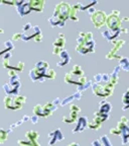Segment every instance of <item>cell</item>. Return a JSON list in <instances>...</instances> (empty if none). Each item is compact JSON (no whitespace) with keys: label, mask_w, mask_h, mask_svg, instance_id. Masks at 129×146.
I'll use <instances>...</instances> for the list:
<instances>
[{"label":"cell","mask_w":129,"mask_h":146,"mask_svg":"<svg viewBox=\"0 0 129 146\" xmlns=\"http://www.w3.org/2000/svg\"><path fill=\"white\" fill-rule=\"evenodd\" d=\"M70 10L71 6L67 2H60L56 6L54 12L52 17L48 19V23L52 27H63L66 23V21L70 18Z\"/></svg>","instance_id":"obj_1"},{"label":"cell","mask_w":129,"mask_h":146,"mask_svg":"<svg viewBox=\"0 0 129 146\" xmlns=\"http://www.w3.org/2000/svg\"><path fill=\"white\" fill-rule=\"evenodd\" d=\"M77 47L76 51L81 55H86L95 51V42L93 40L92 33L81 32L77 40Z\"/></svg>","instance_id":"obj_2"},{"label":"cell","mask_w":129,"mask_h":146,"mask_svg":"<svg viewBox=\"0 0 129 146\" xmlns=\"http://www.w3.org/2000/svg\"><path fill=\"white\" fill-rule=\"evenodd\" d=\"M65 81L71 84H77L79 87L87 83V78L84 75V71L79 65H75L73 69L65 75Z\"/></svg>","instance_id":"obj_3"},{"label":"cell","mask_w":129,"mask_h":146,"mask_svg":"<svg viewBox=\"0 0 129 146\" xmlns=\"http://www.w3.org/2000/svg\"><path fill=\"white\" fill-rule=\"evenodd\" d=\"M22 40L24 41H29V40H34L35 42H41L43 39V34L37 25H32L31 23H26L23 27Z\"/></svg>","instance_id":"obj_4"},{"label":"cell","mask_w":129,"mask_h":146,"mask_svg":"<svg viewBox=\"0 0 129 146\" xmlns=\"http://www.w3.org/2000/svg\"><path fill=\"white\" fill-rule=\"evenodd\" d=\"M48 64L45 61L37 62L35 64V67H34L32 70H30L29 72V77L31 78L33 81H37V80H41L43 81V78L45 77V74H46V71L48 70Z\"/></svg>","instance_id":"obj_5"},{"label":"cell","mask_w":129,"mask_h":146,"mask_svg":"<svg viewBox=\"0 0 129 146\" xmlns=\"http://www.w3.org/2000/svg\"><path fill=\"white\" fill-rule=\"evenodd\" d=\"M114 87L111 83H108V84H97V83H94L92 84V89H93V92L95 96H101V98H108L110 96L114 91Z\"/></svg>","instance_id":"obj_6"},{"label":"cell","mask_w":129,"mask_h":146,"mask_svg":"<svg viewBox=\"0 0 129 146\" xmlns=\"http://www.w3.org/2000/svg\"><path fill=\"white\" fill-rule=\"evenodd\" d=\"M121 21H122V19L120 17V11L113 10L111 13L107 16L106 25L108 27V30L118 31L121 29Z\"/></svg>","instance_id":"obj_7"},{"label":"cell","mask_w":129,"mask_h":146,"mask_svg":"<svg viewBox=\"0 0 129 146\" xmlns=\"http://www.w3.org/2000/svg\"><path fill=\"white\" fill-rule=\"evenodd\" d=\"M19 87H20V82H19V77L17 74L9 78V81L3 85L4 91L8 96H16L18 94Z\"/></svg>","instance_id":"obj_8"},{"label":"cell","mask_w":129,"mask_h":146,"mask_svg":"<svg viewBox=\"0 0 129 146\" xmlns=\"http://www.w3.org/2000/svg\"><path fill=\"white\" fill-rule=\"evenodd\" d=\"M25 100H26L25 96H8L4 98V103L6 108H9V109H20L25 103Z\"/></svg>","instance_id":"obj_9"},{"label":"cell","mask_w":129,"mask_h":146,"mask_svg":"<svg viewBox=\"0 0 129 146\" xmlns=\"http://www.w3.org/2000/svg\"><path fill=\"white\" fill-rule=\"evenodd\" d=\"M107 16L108 15L102 10H96L95 13L91 15V21H92V23H93L94 27L96 29H101V27L106 25Z\"/></svg>","instance_id":"obj_10"},{"label":"cell","mask_w":129,"mask_h":146,"mask_svg":"<svg viewBox=\"0 0 129 146\" xmlns=\"http://www.w3.org/2000/svg\"><path fill=\"white\" fill-rule=\"evenodd\" d=\"M124 45H125L124 40H116V42H114L112 49L106 54V59H108V60L119 59V60H120L122 56H119L117 53L119 52L121 49H122V47Z\"/></svg>","instance_id":"obj_11"},{"label":"cell","mask_w":129,"mask_h":146,"mask_svg":"<svg viewBox=\"0 0 129 146\" xmlns=\"http://www.w3.org/2000/svg\"><path fill=\"white\" fill-rule=\"evenodd\" d=\"M108 118H109V114H103V113L98 111V112H96L95 115H94L93 121L88 125L89 128L92 129V130H98V129L102 126L103 122L107 121Z\"/></svg>","instance_id":"obj_12"},{"label":"cell","mask_w":129,"mask_h":146,"mask_svg":"<svg viewBox=\"0 0 129 146\" xmlns=\"http://www.w3.org/2000/svg\"><path fill=\"white\" fill-rule=\"evenodd\" d=\"M81 112V110L78 106H75V105H72L70 107V114L68 116L64 117V122H66V123H74V122L77 120L78 116H79V113Z\"/></svg>","instance_id":"obj_13"},{"label":"cell","mask_w":129,"mask_h":146,"mask_svg":"<svg viewBox=\"0 0 129 146\" xmlns=\"http://www.w3.org/2000/svg\"><path fill=\"white\" fill-rule=\"evenodd\" d=\"M15 5L20 16H24L25 14L29 13L31 10L29 1H15Z\"/></svg>","instance_id":"obj_14"},{"label":"cell","mask_w":129,"mask_h":146,"mask_svg":"<svg viewBox=\"0 0 129 146\" xmlns=\"http://www.w3.org/2000/svg\"><path fill=\"white\" fill-rule=\"evenodd\" d=\"M102 36H104L105 39L107 40L108 42H111L116 40L119 36V35L121 34V29L118 31H111V30H106V31H103L102 33Z\"/></svg>","instance_id":"obj_15"},{"label":"cell","mask_w":129,"mask_h":146,"mask_svg":"<svg viewBox=\"0 0 129 146\" xmlns=\"http://www.w3.org/2000/svg\"><path fill=\"white\" fill-rule=\"evenodd\" d=\"M88 126V119L87 117H80L77 121V125H76L75 129L73 130V133H78L84 131L85 128Z\"/></svg>","instance_id":"obj_16"},{"label":"cell","mask_w":129,"mask_h":146,"mask_svg":"<svg viewBox=\"0 0 129 146\" xmlns=\"http://www.w3.org/2000/svg\"><path fill=\"white\" fill-rule=\"evenodd\" d=\"M93 82L97 84H108L110 83V74H96Z\"/></svg>","instance_id":"obj_17"},{"label":"cell","mask_w":129,"mask_h":146,"mask_svg":"<svg viewBox=\"0 0 129 146\" xmlns=\"http://www.w3.org/2000/svg\"><path fill=\"white\" fill-rule=\"evenodd\" d=\"M60 56H61V60H60L59 63H58V66L59 67L65 66V65H67V64L70 62L71 58H70V55H69V53L67 50L62 51V53L60 54Z\"/></svg>","instance_id":"obj_18"},{"label":"cell","mask_w":129,"mask_h":146,"mask_svg":"<svg viewBox=\"0 0 129 146\" xmlns=\"http://www.w3.org/2000/svg\"><path fill=\"white\" fill-rule=\"evenodd\" d=\"M120 67L119 65L116 66L114 68V70L112 71V73L110 74V83H111L113 86H115L118 83V80H119V71H120Z\"/></svg>","instance_id":"obj_19"},{"label":"cell","mask_w":129,"mask_h":146,"mask_svg":"<svg viewBox=\"0 0 129 146\" xmlns=\"http://www.w3.org/2000/svg\"><path fill=\"white\" fill-rule=\"evenodd\" d=\"M93 146H112L110 140L108 139L107 136H102L101 138H99L98 140H94L92 142Z\"/></svg>","instance_id":"obj_20"},{"label":"cell","mask_w":129,"mask_h":146,"mask_svg":"<svg viewBox=\"0 0 129 146\" xmlns=\"http://www.w3.org/2000/svg\"><path fill=\"white\" fill-rule=\"evenodd\" d=\"M112 109V106L110 103H108L107 100H102V102H100L99 104V112L103 113V114H109L110 111Z\"/></svg>","instance_id":"obj_21"},{"label":"cell","mask_w":129,"mask_h":146,"mask_svg":"<svg viewBox=\"0 0 129 146\" xmlns=\"http://www.w3.org/2000/svg\"><path fill=\"white\" fill-rule=\"evenodd\" d=\"M78 11H80V3H76L75 5L71 6L70 10V19H72L73 21H78L79 17H78Z\"/></svg>","instance_id":"obj_22"},{"label":"cell","mask_w":129,"mask_h":146,"mask_svg":"<svg viewBox=\"0 0 129 146\" xmlns=\"http://www.w3.org/2000/svg\"><path fill=\"white\" fill-rule=\"evenodd\" d=\"M66 44V38L63 34H60L59 36H58L56 41L54 42V48L57 49H61V50H64V46Z\"/></svg>","instance_id":"obj_23"},{"label":"cell","mask_w":129,"mask_h":146,"mask_svg":"<svg viewBox=\"0 0 129 146\" xmlns=\"http://www.w3.org/2000/svg\"><path fill=\"white\" fill-rule=\"evenodd\" d=\"M29 2H30V8H31V10H35V11H43V5L45 3L43 0L29 1Z\"/></svg>","instance_id":"obj_24"},{"label":"cell","mask_w":129,"mask_h":146,"mask_svg":"<svg viewBox=\"0 0 129 146\" xmlns=\"http://www.w3.org/2000/svg\"><path fill=\"white\" fill-rule=\"evenodd\" d=\"M121 140H122V145H126L129 143V126L126 125L122 129L121 132Z\"/></svg>","instance_id":"obj_25"},{"label":"cell","mask_w":129,"mask_h":146,"mask_svg":"<svg viewBox=\"0 0 129 146\" xmlns=\"http://www.w3.org/2000/svg\"><path fill=\"white\" fill-rule=\"evenodd\" d=\"M81 96H82L81 92H80V91H77V92H75V94H73V96H68V98H65V100L62 102L61 106H65V105H67V104H70L72 100H79V98H81Z\"/></svg>","instance_id":"obj_26"},{"label":"cell","mask_w":129,"mask_h":146,"mask_svg":"<svg viewBox=\"0 0 129 146\" xmlns=\"http://www.w3.org/2000/svg\"><path fill=\"white\" fill-rule=\"evenodd\" d=\"M122 110L123 111H127L129 110V87L126 89L124 94L122 96Z\"/></svg>","instance_id":"obj_27"},{"label":"cell","mask_w":129,"mask_h":146,"mask_svg":"<svg viewBox=\"0 0 129 146\" xmlns=\"http://www.w3.org/2000/svg\"><path fill=\"white\" fill-rule=\"evenodd\" d=\"M119 67H120L122 70L129 72V60L126 57H121V59L119 60Z\"/></svg>","instance_id":"obj_28"},{"label":"cell","mask_w":129,"mask_h":146,"mask_svg":"<svg viewBox=\"0 0 129 146\" xmlns=\"http://www.w3.org/2000/svg\"><path fill=\"white\" fill-rule=\"evenodd\" d=\"M52 133L54 135V138H52V139H50V145H52V144H54V143H56L57 141H60V140L63 139V134H62V132L60 130H56V131H54V132H52Z\"/></svg>","instance_id":"obj_29"},{"label":"cell","mask_w":129,"mask_h":146,"mask_svg":"<svg viewBox=\"0 0 129 146\" xmlns=\"http://www.w3.org/2000/svg\"><path fill=\"white\" fill-rule=\"evenodd\" d=\"M56 77V71L54 69H48L46 71V74H45V78H48V79H54Z\"/></svg>","instance_id":"obj_30"},{"label":"cell","mask_w":129,"mask_h":146,"mask_svg":"<svg viewBox=\"0 0 129 146\" xmlns=\"http://www.w3.org/2000/svg\"><path fill=\"white\" fill-rule=\"evenodd\" d=\"M12 40H13V41H18V40H22V35H21V33H18V34L13 35V36H12Z\"/></svg>","instance_id":"obj_31"},{"label":"cell","mask_w":129,"mask_h":146,"mask_svg":"<svg viewBox=\"0 0 129 146\" xmlns=\"http://www.w3.org/2000/svg\"><path fill=\"white\" fill-rule=\"evenodd\" d=\"M127 33H128V30H127L126 27H121V34H127Z\"/></svg>","instance_id":"obj_32"},{"label":"cell","mask_w":129,"mask_h":146,"mask_svg":"<svg viewBox=\"0 0 129 146\" xmlns=\"http://www.w3.org/2000/svg\"><path fill=\"white\" fill-rule=\"evenodd\" d=\"M69 146H79V144H77V143H72V144H70Z\"/></svg>","instance_id":"obj_33"},{"label":"cell","mask_w":129,"mask_h":146,"mask_svg":"<svg viewBox=\"0 0 129 146\" xmlns=\"http://www.w3.org/2000/svg\"><path fill=\"white\" fill-rule=\"evenodd\" d=\"M123 21H129V17H127V18H124V19H123Z\"/></svg>","instance_id":"obj_34"},{"label":"cell","mask_w":129,"mask_h":146,"mask_svg":"<svg viewBox=\"0 0 129 146\" xmlns=\"http://www.w3.org/2000/svg\"><path fill=\"white\" fill-rule=\"evenodd\" d=\"M3 33V30H1V29H0V34H2Z\"/></svg>","instance_id":"obj_35"}]
</instances>
